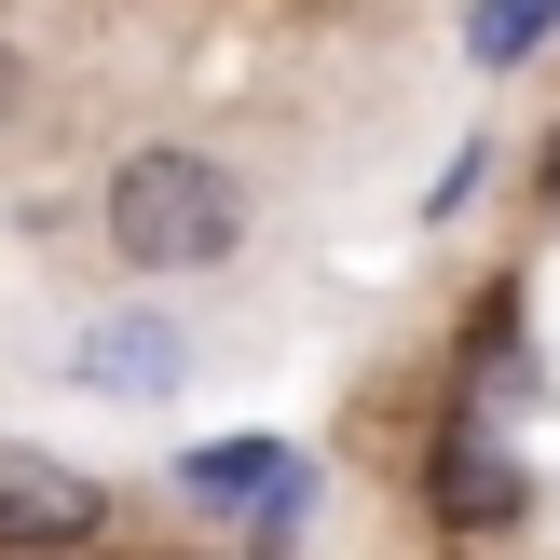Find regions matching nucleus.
<instances>
[{
	"label": "nucleus",
	"instance_id": "7",
	"mask_svg": "<svg viewBox=\"0 0 560 560\" xmlns=\"http://www.w3.org/2000/svg\"><path fill=\"white\" fill-rule=\"evenodd\" d=\"M14 109H27V69H14V55H0V124H14Z\"/></svg>",
	"mask_w": 560,
	"mask_h": 560
},
{
	"label": "nucleus",
	"instance_id": "2",
	"mask_svg": "<svg viewBox=\"0 0 560 560\" xmlns=\"http://www.w3.org/2000/svg\"><path fill=\"white\" fill-rule=\"evenodd\" d=\"M109 534V492L55 452H0V560H69Z\"/></svg>",
	"mask_w": 560,
	"mask_h": 560
},
{
	"label": "nucleus",
	"instance_id": "8",
	"mask_svg": "<svg viewBox=\"0 0 560 560\" xmlns=\"http://www.w3.org/2000/svg\"><path fill=\"white\" fill-rule=\"evenodd\" d=\"M547 191H560V151H547Z\"/></svg>",
	"mask_w": 560,
	"mask_h": 560
},
{
	"label": "nucleus",
	"instance_id": "3",
	"mask_svg": "<svg viewBox=\"0 0 560 560\" xmlns=\"http://www.w3.org/2000/svg\"><path fill=\"white\" fill-rule=\"evenodd\" d=\"M178 479L206 492V506H260V492H301V479H288V452H273V438H219V452H191Z\"/></svg>",
	"mask_w": 560,
	"mask_h": 560
},
{
	"label": "nucleus",
	"instance_id": "5",
	"mask_svg": "<svg viewBox=\"0 0 560 560\" xmlns=\"http://www.w3.org/2000/svg\"><path fill=\"white\" fill-rule=\"evenodd\" d=\"M560 27V0H479V27H465V42H479V69H506V55H534Z\"/></svg>",
	"mask_w": 560,
	"mask_h": 560
},
{
	"label": "nucleus",
	"instance_id": "4",
	"mask_svg": "<svg viewBox=\"0 0 560 560\" xmlns=\"http://www.w3.org/2000/svg\"><path fill=\"white\" fill-rule=\"evenodd\" d=\"M164 355H178L164 328H96V383H109V397H151V383H164Z\"/></svg>",
	"mask_w": 560,
	"mask_h": 560
},
{
	"label": "nucleus",
	"instance_id": "6",
	"mask_svg": "<svg viewBox=\"0 0 560 560\" xmlns=\"http://www.w3.org/2000/svg\"><path fill=\"white\" fill-rule=\"evenodd\" d=\"M438 506H452V520H520V479H492V452H452Z\"/></svg>",
	"mask_w": 560,
	"mask_h": 560
},
{
	"label": "nucleus",
	"instance_id": "1",
	"mask_svg": "<svg viewBox=\"0 0 560 560\" xmlns=\"http://www.w3.org/2000/svg\"><path fill=\"white\" fill-rule=\"evenodd\" d=\"M246 246V178L219 151H124L109 164V260L124 273H219Z\"/></svg>",
	"mask_w": 560,
	"mask_h": 560
}]
</instances>
